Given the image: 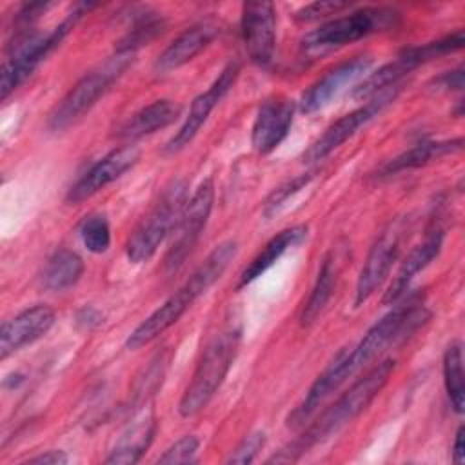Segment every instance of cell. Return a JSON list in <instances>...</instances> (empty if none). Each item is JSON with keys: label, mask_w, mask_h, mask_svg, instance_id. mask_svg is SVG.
Listing matches in <instances>:
<instances>
[{"label": "cell", "mask_w": 465, "mask_h": 465, "mask_svg": "<svg viewBox=\"0 0 465 465\" xmlns=\"http://www.w3.org/2000/svg\"><path fill=\"white\" fill-rule=\"evenodd\" d=\"M403 234H405L403 220H394L372 243L358 276L356 292H354L356 307L363 305L389 276L394 262L400 256Z\"/></svg>", "instance_id": "9"}, {"label": "cell", "mask_w": 465, "mask_h": 465, "mask_svg": "<svg viewBox=\"0 0 465 465\" xmlns=\"http://www.w3.org/2000/svg\"><path fill=\"white\" fill-rule=\"evenodd\" d=\"M309 180H311V174H302V176H296V178L285 182L278 189H274L263 203V214L265 216L274 214L292 194H296L300 189H303L309 183Z\"/></svg>", "instance_id": "30"}, {"label": "cell", "mask_w": 465, "mask_h": 465, "mask_svg": "<svg viewBox=\"0 0 465 465\" xmlns=\"http://www.w3.org/2000/svg\"><path fill=\"white\" fill-rule=\"evenodd\" d=\"M394 367L396 361L391 358L376 363L367 374L358 378L332 405H329L311 425H307L296 440L269 458V463L296 461L305 452H309V449L325 441L347 423L354 421L385 387L391 374L394 372Z\"/></svg>", "instance_id": "1"}, {"label": "cell", "mask_w": 465, "mask_h": 465, "mask_svg": "<svg viewBox=\"0 0 465 465\" xmlns=\"http://www.w3.org/2000/svg\"><path fill=\"white\" fill-rule=\"evenodd\" d=\"M461 138L456 140H445V142H420L412 145L411 149L400 153L398 156L387 160L374 171V178H389L398 173L409 171V169H418L421 165H427L432 160H438L449 153H458L461 151Z\"/></svg>", "instance_id": "21"}, {"label": "cell", "mask_w": 465, "mask_h": 465, "mask_svg": "<svg viewBox=\"0 0 465 465\" xmlns=\"http://www.w3.org/2000/svg\"><path fill=\"white\" fill-rule=\"evenodd\" d=\"M236 251L238 243L234 240H225L218 243L196 267V271L185 280V283L129 334L125 347L136 351L156 340L169 327H173L187 312V309L220 280L231 260L236 256Z\"/></svg>", "instance_id": "2"}, {"label": "cell", "mask_w": 465, "mask_h": 465, "mask_svg": "<svg viewBox=\"0 0 465 465\" xmlns=\"http://www.w3.org/2000/svg\"><path fill=\"white\" fill-rule=\"evenodd\" d=\"M238 73H240V64L236 60H231L222 69L218 78L209 85V89L203 91L202 94H198L193 100V104L189 107V114L185 116L182 127L178 129V133L165 145L167 153H171V154L178 153L193 142V138L198 134V131L202 129V125L209 118L211 111L220 104V100L227 94V91L236 82Z\"/></svg>", "instance_id": "12"}, {"label": "cell", "mask_w": 465, "mask_h": 465, "mask_svg": "<svg viewBox=\"0 0 465 465\" xmlns=\"http://www.w3.org/2000/svg\"><path fill=\"white\" fill-rule=\"evenodd\" d=\"M338 274H340V260H338L336 252L331 251L323 258L318 276H316V282L312 285V291L302 309V314H300L302 327H311L320 318V314L323 312V309L327 307V303L332 296Z\"/></svg>", "instance_id": "23"}, {"label": "cell", "mask_w": 465, "mask_h": 465, "mask_svg": "<svg viewBox=\"0 0 465 465\" xmlns=\"http://www.w3.org/2000/svg\"><path fill=\"white\" fill-rule=\"evenodd\" d=\"M347 2H338V0H322V2H312L303 5L302 9L296 11L294 18L298 22H314L320 18H325L329 15H338L340 11L347 9Z\"/></svg>", "instance_id": "32"}, {"label": "cell", "mask_w": 465, "mask_h": 465, "mask_svg": "<svg viewBox=\"0 0 465 465\" xmlns=\"http://www.w3.org/2000/svg\"><path fill=\"white\" fill-rule=\"evenodd\" d=\"M242 38L252 64L267 67L276 47V11L271 2H245L242 5Z\"/></svg>", "instance_id": "11"}, {"label": "cell", "mask_w": 465, "mask_h": 465, "mask_svg": "<svg viewBox=\"0 0 465 465\" xmlns=\"http://www.w3.org/2000/svg\"><path fill=\"white\" fill-rule=\"evenodd\" d=\"M398 91H400V85L389 87V89L378 93L376 96H372L365 105L338 118L303 153V162L312 163V162H320L325 156H329L334 149H338L343 142H347L360 127H363L367 122H371L374 116H378L383 111V107H387L391 102H394V98L398 96Z\"/></svg>", "instance_id": "10"}, {"label": "cell", "mask_w": 465, "mask_h": 465, "mask_svg": "<svg viewBox=\"0 0 465 465\" xmlns=\"http://www.w3.org/2000/svg\"><path fill=\"white\" fill-rule=\"evenodd\" d=\"M80 238L87 251L102 254L111 245V227L104 214H91L80 223Z\"/></svg>", "instance_id": "28"}, {"label": "cell", "mask_w": 465, "mask_h": 465, "mask_svg": "<svg viewBox=\"0 0 465 465\" xmlns=\"http://www.w3.org/2000/svg\"><path fill=\"white\" fill-rule=\"evenodd\" d=\"M69 458L64 450H45L35 458H29L27 463H38V465H64L67 463Z\"/></svg>", "instance_id": "35"}, {"label": "cell", "mask_w": 465, "mask_h": 465, "mask_svg": "<svg viewBox=\"0 0 465 465\" xmlns=\"http://www.w3.org/2000/svg\"><path fill=\"white\" fill-rule=\"evenodd\" d=\"M84 260L71 249H58L45 263L42 283L49 291H65L84 274Z\"/></svg>", "instance_id": "24"}, {"label": "cell", "mask_w": 465, "mask_h": 465, "mask_svg": "<svg viewBox=\"0 0 465 465\" xmlns=\"http://www.w3.org/2000/svg\"><path fill=\"white\" fill-rule=\"evenodd\" d=\"M294 118V102L283 96H272L262 102L251 133V143L256 153H272L289 134Z\"/></svg>", "instance_id": "14"}, {"label": "cell", "mask_w": 465, "mask_h": 465, "mask_svg": "<svg viewBox=\"0 0 465 465\" xmlns=\"http://www.w3.org/2000/svg\"><path fill=\"white\" fill-rule=\"evenodd\" d=\"M165 365H167V360L163 354H156L151 360V363L143 371V376H140V380L134 387V392H133L134 403H142L143 400H147V396L154 394V391L160 387L162 378L165 374Z\"/></svg>", "instance_id": "29"}, {"label": "cell", "mask_w": 465, "mask_h": 465, "mask_svg": "<svg viewBox=\"0 0 465 465\" xmlns=\"http://www.w3.org/2000/svg\"><path fill=\"white\" fill-rule=\"evenodd\" d=\"M265 445V434L262 430L251 432L245 436L238 447L232 450V454L227 458V463H251Z\"/></svg>", "instance_id": "33"}, {"label": "cell", "mask_w": 465, "mask_h": 465, "mask_svg": "<svg viewBox=\"0 0 465 465\" xmlns=\"http://www.w3.org/2000/svg\"><path fill=\"white\" fill-rule=\"evenodd\" d=\"M434 84L441 89H458L460 91L463 87V69L458 67V69L447 71L441 76H438L434 80Z\"/></svg>", "instance_id": "34"}, {"label": "cell", "mask_w": 465, "mask_h": 465, "mask_svg": "<svg viewBox=\"0 0 465 465\" xmlns=\"http://www.w3.org/2000/svg\"><path fill=\"white\" fill-rule=\"evenodd\" d=\"M93 4H76L74 9L49 33H25L15 36L11 44V54L5 58L0 74V100H5L25 78H29L35 69L62 44V40L71 33L76 22L85 15Z\"/></svg>", "instance_id": "4"}, {"label": "cell", "mask_w": 465, "mask_h": 465, "mask_svg": "<svg viewBox=\"0 0 465 465\" xmlns=\"http://www.w3.org/2000/svg\"><path fill=\"white\" fill-rule=\"evenodd\" d=\"M240 341L242 327L229 323L205 345L193 372L191 383L187 385L178 405V412L183 418L196 416L213 400L238 354Z\"/></svg>", "instance_id": "3"}, {"label": "cell", "mask_w": 465, "mask_h": 465, "mask_svg": "<svg viewBox=\"0 0 465 465\" xmlns=\"http://www.w3.org/2000/svg\"><path fill=\"white\" fill-rule=\"evenodd\" d=\"M102 322V314L94 309V307H82L76 312V323L84 329H91L96 327Z\"/></svg>", "instance_id": "36"}, {"label": "cell", "mask_w": 465, "mask_h": 465, "mask_svg": "<svg viewBox=\"0 0 465 465\" xmlns=\"http://www.w3.org/2000/svg\"><path fill=\"white\" fill-rule=\"evenodd\" d=\"M131 56L133 54L116 53L102 67L84 74L54 105L47 120V127L51 131H64L80 120L98 102V98L105 94L111 84L127 69L133 60Z\"/></svg>", "instance_id": "7"}, {"label": "cell", "mask_w": 465, "mask_h": 465, "mask_svg": "<svg viewBox=\"0 0 465 465\" xmlns=\"http://www.w3.org/2000/svg\"><path fill=\"white\" fill-rule=\"evenodd\" d=\"M54 323V311L47 305H33L2 323L0 358L5 360L25 345L35 343L49 332Z\"/></svg>", "instance_id": "15"}, {"label": "cell", "mask_w": 465, "mask_h": 465, "mask_svg": "<svg viewBox=\"0 0 465 465\" xmlns=\"http://www.w3.org/2000/svg\"><path fill=\"white\" fill-rule=\"evenodd\" d=\"M443 381L445 391L454 412L461 414L465 405V385H463V352L461 343L452 341L443 354Z\"/></svg>", "instance_id": "26"}, {"label": "cell", "mask_w": 465, "mask_h": 465, "mask_svg": "<svg viewBox=\"0 0 465 465\" xmlns=\"http://www.w3.org/2000/svg\"><path fill=\"white\" fill-rule=\"evenodd\" d=\"M443 236H445L443 229L440 225H434L425 234V240L411 249V252L403 258L396 276L392 278L391 285L387 287V291L381 298V302L385 305L396 303L409 291V285L414 280V276L420 271H423L440 254V251L443 247Z\"/></svg>", "instance_id": "17"}, {"label": "cell", "mask_w": 465, "mask_h": 465, "mask_svg": "<svg viewBox=\"0 0 465 465\" xmlns=\"http://www.w3.org/2000/svg\"><path fill=\"white\" fill-rule=\"evenodd\" d=\"M163 31V20L156 16V13H149L147 9L134 13V24L131 31H127L118 42L114 51L118 54H133L138 47L147 45Z\"/></svg>", "instance_id": "27"}, {"label": "cell", "mask_w": 465, "mask_h": 465, "mask_svg": "<svg viewBox=\"0 0 465 465\" xmlns=\"http://www.w3.org/2000/svg\"><path fill=\"white\" fill-rule=\"evenodd\" d=\"M156 432V420L151 409H143L134 420L125 427V430L116 440L114 447L111 449L105 463H138L145 450L149 449Z\"/></svg>", "instance_id": "19"}, {"label": "cell", "mask_w": 465, "mask_h": 465, "mask_svg": "<svg viewBox=\"0 0 465 465\" xmlns=\"http://www.w3.org/2000/svg\"><path fill=\"white\" fill-rule=\"evenodd\" d=\"M372 60L369 56H354L347 62L338 64L336 67L329 69L322 78H318L300 98V111L302 113H316L329 105L332 98L356 82L367 69L371 67Z\"/></svg>", "instance_id": "16"}, {"label": "cell", "mask_w": 465, "mask_h": 465, "mask_svg": "<svg viewBox=\"0 0 465 465\" xmlns=\"http://www.w3.org/2000/svg\"><path fill=\"white\" fill-rule=\"evenodd\" d=\"M182 107L167 98L156 100L140 111H136L133 116L127 118V122L118 129L116 136L122 140H138L147 134H153L173 122L180 116Z\"/></svg>", "instance_id": "22"}, {"label": "cell", "mask_w": 465, "mask_h": 465, "mask_svg": "<svg viewBox=\"0 0 465 465\" xmlns=\"http://www.w3.org/2000/svg\"><path fill=\"white\" fill-rule=\"evenodd\" d=\"M452 461L456 465L465 463V441H463V425L458 427L456 438H454V447H452Z\"/></svg>", "instance_id": "37"}, {"label": "cell", "mask_w": 465, "mask_h": 465, "mask_svg": "<svg viewBox=\"0 0 465 465\" xmlns=\"http://www.w3.org/2000/svg\"><path fill=\"white\" fill-rule=\"evenodd\" d=\"M140 158V151L134 145H124L104 158H100L96 163H93L67 191L65 200L69 203H80L93 194H96L100 189L109 185L111 182L118 180L127 169H131Z\"/></svg>", "instance_id": "13"}, {"label": "cell", "mask_w": 465, "mask_h": 465, "mask_svg": "<svg viewBox=\"0 0 465 465\" xmlns=\"http://www.w3.org/2000/svg\"><path fill=\"white\" fill-rule=\"evenodd\" d=\"M200 440L193 434H187L174 441L160 458L158 463H191L198 452Z\"/></svg>", "instance_id": "31"}, {"label": "cell", "mask_w": 465, "mask_h": 465, "mask_svg": "<svg viewBox=\"0 0 465 465\" xmlns=\"http://www.w3.org/2000/svg\"><path fill=\"white\" fill-rule=\"evenodd\" d=\"M213 202L214 185L213 180L207 178L194 189L191 198H187L180 218L173 229V240L163 258V269L167 272H176L196 247L202 231L205 229V223L209 220Z\"/></svg>", "instance_id": "8"}, {"label": "cell", "mask_w": 465, "mask_h": 465, "mask_svg": "<svg viewBox=\"0 0 465 465\" xmlns=\"http://www.w3.org/2000/svg\"><path fill=\"white\" fill-rule=\"evenodd\" d=\"M416 67L418 65L409 58V54L403 49L392 62L381 65L378 71L369 74L358 87H354L352 96L354 98H372L378 93L398 85L400 80L405 74H409L411 71H414Z\"/></svg>", "instance_id": "25"}, {"label": "cell", "mask_w": 465, "mask_h": 465, "mask_svg": "<svg viewBox=\"0 0 465 465\" xmlns=\"http://www.w3.org/2000/svg\"><path fill=\"white\" fill-rule=\"evenodd\" d=\"M400 13L392 7H363L334 18L305 35L302 45L307 53H323L361 40L372 33L396 27Z\"/></svg>", "instance_id": "6"}, {"label": "cell", "mask_w": 465, "mask_h": 465, "mask_svg": "<svg viewBox=\"0 0 465 465\" xmlns=\"http://www.w3.org/2000/svg\"><path fill=\"white\" fill-rule=\"evenodd\" d=\"M220 33L218 24L214 22H200L185 29L178 35L158 56L156 69L162 73H169L191 62L198 53H202Z\"/></svg>", "instance_id": "18"}, {"label": "cell", "mask_w": 465, "mask_h": 465, "mask_svg": "<svg viewBox=\"0 0 465 465\" xmlns=\"http://www.w3.org/2000/svg\"><path fill=\"white\" fill-rule=\"evenodd\" d=\"M185 202H187V182L183 178L173 180L163 187L158 202L145 214V218L136 225V229L131 232L125 243V252L129 262L142 263L154 256L160 243L174 229Z\"/></svg>", "instance_id": "5"}, {"label": "cell", "mask_w": 465, "mask_h": 465, "mask_svg": "<svg viewBox=\"0 0 465 465\" xmlns=\"http://www.w3.org/2000/svg\"><path fill=\"white\" fill-rule=\"evenodd\" d=\"M309 236V227L300 223L287 227L280 231L276 236H272L263 249L251 260V263L242 271L236 289H242L249 283H252L256 278H260L267 269H271L289 249H294L302 245Z\"/></svg>", "instance_id": "20"}]
</instances>
